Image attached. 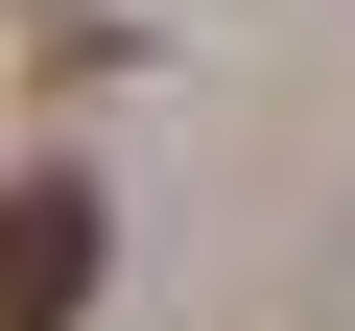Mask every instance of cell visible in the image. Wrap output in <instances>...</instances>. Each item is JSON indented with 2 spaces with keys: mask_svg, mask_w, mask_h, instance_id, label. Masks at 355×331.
I'll use <instances>...</instances> for the list:
<instances>
[{
  "mask_svg": "<svg viewBox=\"0 0 355 331\" xmlns=\"http://www.w3.org/2000/svg\"><path fill=\"white\" fill-rule=\"evenodd\" d=\"M95 260H119V213L71 190V166H24V190H0V331H71Z\"/></svg>",
  "mask_w": 355,
  "mask_h": 331,
  "instance_id": "cell-1",
  "label": "cell"
}]
</instances>
